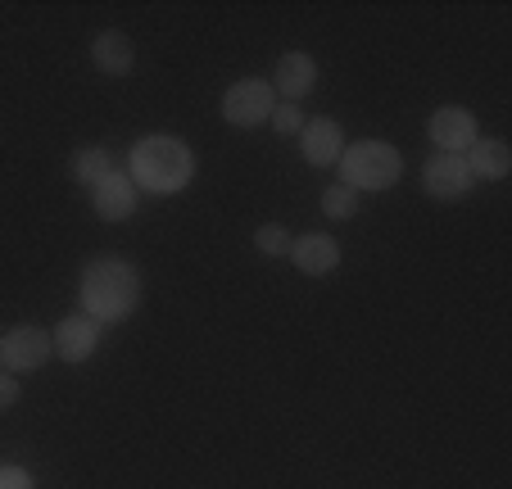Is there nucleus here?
Returning <instances> with one entry per match:
<instances>
[{
    "label": "nucleus",
    "mask_w": 512,
    "mask_h": 489,
    "mask_svg": "<svg viewBox=\"0 0 512 489\" xmlns=\"http://www.w3.org/2000/svg\"><path fill=\"white\" fill-rule=\"evenodd\" d=\"M127 177H132L136 191L177 195V191H186L195 177V154H191V145L177 141V136H145V141L132 145Z\"/></svg>",
    "instance_id": "nucleus-1"
},
{
    "label": "nucleus",
    "mask_w": 512,
    "mask_h": 489,
    "mask_svg": "<svg viewBox=\"0 0 512 489\" xmlns=\"http://www.w3.org/2000/svg\"><path fill=\"white\" fill-rule=\"evenodd\" d=\"M78 299L87 308V317H96V322H123L141 304V277L123 259H96L82 272Z\"/></svg>",
    "instance_id": "nucleus-2"
},
{
    "label": "nucleus",
    "mask_w": 512,
    "mask_h": 489,
    "mask_svg": "<svg viewBox=\"0 0 512 489\" xmlns=\"http://www.w3.org/2000/svg\"><path fill=\"white\" fill-rule=\"evenodd\" d=\"M340 186L349 191H390L404 173V159L390 141H354L340 154Z\"/></svg>",
    "instance_id": "nucleus-3"
},
{
    "label": "nucleus",
    "mask_w": 512,
    "mask_h": 489,
    "mask_svg": "<svg viewBox=\"0 0 512 489\" xmlns=\"http://www.w3.org/2000/svg\"><path fill=\"white\" fill-rule=\"evenodd\" d=\"M272 109H277V96H272V87L263 82V77H245V82H236V87L223 96V118L232 127L268 123Z\"/></svg>",
    "instance_id": "nucleus-4"
},
{
    "label": "nucleus",
    "mask_w": 512,
    "mask_h": 489,
    "mask_svg": "<svg viewBox=\"0 0 512 489\" xmlns=\"http://www.w3.org/2000/svg\"><path fill=\"white\" fill-rule=\"evenodd\" d=\"M50 354H55V345H50V331H41V326H14L0 340V363L10 372H37V367H46Z\"/></svg>",
    "instance_id": "nucleus-5"
},
{
    "label": "nucleus",
    "mask_w": 512,
    "mask_h": 489,
    "mask_svg": "<svg viewBox=\"0 0 512 489\" xmlns=\"http://www.w3.org/2000/svg\"><path fill=\"white\" fill-rule=\"evenodd\" d=\"M426 132L435 141V154H467L476 141V118L463 105H440L426 118Z\"/></svg>",
    "instance_id": "nucleus-6"
},
{
    "label": "nucleus",
    "mask_w": 512,
    "mask_h": 489,
    "mask_svg": "<svg viewBox=\"0 0 512 489\" xmlns=\"http://www.w3.org/2000/svg\"><path fill=\"white\" fill-rule=\"evenodd\" d=\"M472 182L476 177L467 173V159L463 154H431L426 159V168H422V186H426V195L431 200H463L467 191H472Z\"/></svg>",
    "instance_id": "nucleus-7"
},
{
    "label": "nucleus",
    "mask_w": 512,
    "mask_h": 489,
    "mask_svg": "<svg viewBox=\"0 0 512 489\" xmlns=\"http://www.w3.org/2000/svg\"><path fill=\"white\" fill-rule=\"evenodd\" d=\"M313 82H318V64H313V55H304V50H286V55L277 59V68H272V96L277 100H290V105H300V96H309Z\"/></svg>",
    "instance_id": "nucleus-8"
},
{
    "label": "nucleus",
    "mask_w": 512,
    "mask_h": 489,
    "mask_svg": "<svg viewBox=\"0 0 512 489\" xmlns=\"http://www.w3.org/2000/svg\"><path fill=\"white\" fill-rule=\"evenodd\" d=\"M50 345H55V354L64 358V363H87V358L96 354V345H100L96 317H87V313L64 317V322L50 331Z\"/></svg>",
    "instance_id": "nucleus-9"
},
{
    "label": "nucleus",
    "mask_w": 512,
    "mask_h": 489,
    "mask_svg": "<svg viewBox=\"0 0 512 489\" xmlns=\"http://www.w3.org/2000/svg\"><path fill=\"white\" fill-rule=\"evenodd\" d=\"M290 259L304 277H331L340 268V245L327 231H304L300 240H290Z\"/></svg>",
    "instance_id": "nucleus-10"
},
{
    "label": "nucleus",
    "mask_w": 512,
    "mask_h": 489,
    "mask_svg": "<svg viewBox=\"0 0 512 489\" xmlns=\"http://www.w3.org/2000/svg\"><path fill=\"white\" fill-rule=\"evenodd\" d=\"M300 150L313 168H331V163H340V154H345V132H340V123H331V118H313V123L300 127Z\"/></svg>",
    "instance_id": "nucleus-11"
},
{
    "label": "nucleus",
    "mask_w": 512,
    "mask_h": 489,
    "mask_svg": "<svg viewBox=\"0 0 512 489\" xmlns=\"http://www.w3.org/2000/svg\"><path fill=\"white\" fill-rule=\"evenodd\" d=\"M463 159H467V173L481 177V182H503V177L512 173V150L499 136H476Z\"/></svg>",
    "instance_id": "nucleus-12"
},
{
    "label": "nucleus",
    "mask_w": 512,
    "mask_h": 489,
    "mask_svg": "<svg viewBox=\"0 0 512 489\" xmlns=\"http://www.w3.org/2000/svg\"><path fill=\"white\" fill-rule=\"evenodd\" d=\"M96 213L105 222H127L136 213V186L127 173H109L105 182L96 186Z\"/></svg>",
    "instance_id": "nucleus-13"
},
{
    "label": "nucleus",
    "mask_w": 512,
    "mask_h": 489,
    "mask_svg": "<svg viewBox=\"0 0 512 489\" xmlns=\"http://www.w3.org/2000/svg\"><path fill=\"white\" fill-rule=\"evenodd\" d=\"M91 59H96L100 73L127 77L132 73V64H136V50H132V41H127L123 32H100V37L91 41Z\"/></svg>",
    "instance_id": "nucleus-14"
},
{
    "label": "nucleus",
    "mask_w": 512,
    "mask_h": 489,
    "mask_svg": "<svg viewBox=\"0 0 512 489\" xmlns=\"http://www.w3.org/2000/svg\"><path fill=\"white\" fill-rule=\"evenodd\" d=\"M109 173H114V159H109V150H100V145H91V150H82L78 159H73V177H78V182H87L91 191H96Z\"/></svg>",
    "instance_id": "nucleus-15"
},
{
    "label": "nucleus",
    "mask_w": 512,
    "mask_h": 489,
    "mask_svg": "<svg viewBox=\"0 0 512 489\" xmlns=\"http://www.w3.org/2000/svg\"><path fill=\"white\" fill-rule=\"evenodd\" d=\"M322 209H327V218L349 222L358 213V191H349V186H327V191H322Z\"/></svg>",
    "instance_id": "nucleus-16"
},
{
    "label": "nucleus",
    "mask_w": 512,
    "mask_h": 489,
    "mask_svg": "<svg viewBox=\"0 0 512 489\" xmlns=\"http://www.w3.org/2000/svg\"><path fill=\"white\" fill-rule=\"evenodd\" d=\"M254 245H259L263 254H272V259H281V254H290V231L281 227V222H268V227H259Z\"/></svg>",
    "instance_id": "nucleus-17"
},
{
    "label": "nucleus",
    "mask_w": 512,
    "mask_h": 489,
    "mask_svg": "<svg viewBox=\"0 0 512 489\" xmlns=\"http://www.w3.org/2000/svg\"><path fill=\"white\" fill-rule=\"evenodd\" d=\"M268 123L277 127L281 136H295V132L304 127V114H300V105H290V100H277V109H272Z\"/></svg>",
    "instance_id": "nucleus-18"
},
{
    "label": "nucleus",
    "mask_w": 512,
    "mask_h": 489,
    "mask_svg": "<svg viewBox=\"0 0 512 489\" xmlns=\"http://www.w3.org/2000/svg\"><path fill=\"white\" fill-rule=\"evenodd\" d=\"M0 489H37L23 467H0Z\"/></svg>",
    "instance_id": "nucleus-19"
},
{
    "label": "nucleus",
    "mask_w": 512,
    "mask_h": 489,
    "mask_svg": "<svg viewBox=\"0 0 512 489\" xmlns=\"http://www.w3.org/2000/svg\"><path fill=\"white\" fill-rule=\"evenodd\" d=\"M14 403H19V381H14L10 372H0V413L14 408Z\"/></svg>",
    "instance_id": "nucleus-20"
}]
</instances>
